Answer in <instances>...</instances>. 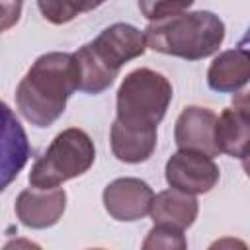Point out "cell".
<instances>
[{"mask_svg": "<svg viewBox=\"0 0 250 250\" xmlns=\"http://www.w3.org/2000/svg\"><path fill=\"white\" fill-rule=\"evenodd\" d=\"M78 90V70L72 53L41 55L16 90V104L20 113L35 127H49L55 123L72 92Z\"/></svg>", "mask_w": 250, "mask_h": 250, "instance_id": "obj_1", "label": "cell"}, {"mask_svg": "<svg viewBox=\"0 0 250 250\" xmlns=\"http://www.w3.org/2000/svg\"><path fill=\"white\" fill-rule=\"evenodd\" d=\"M143 35L152 51L199 61L219 51L225 39V23L213 12L186 10L166 20L150 21Z\"/></svg>", "mask_w": 250, "mask_h": 250, "instance_id": "obj_2", "label": "cell"}, {"mask_svg": "<svg viewBox=\"0 0 250 250\" xmlns=\"http://www.w3.org/2000/svg\"><path fill=\"white\" fill-rule=\"evenodd\" d=\"M94 158L96 150L90 135L76 127L64 129L31 166L29 184L35 189H53L62 182L88 172Z\"/></svg>", "mask_w": 250, "mask_h": 250, "instance_id": "obj_3", "label": "cell"}, {"mask_svg": "<svg viewBox=\"0 0 250 250\" xmlns=\"http://www.w3.org/2000/svg\"><path fill=\"white\" fill-rule=\"evenodd\" d=\"M172 100V84L160 72L137 68L117 90V121L156 127Z\"/></svg>", "mask_w": 250, "mask_h": 250, "instance_id": "obj_4", "label": "cell"}, {"mask_svg": "<svg viewBox=\"0 0 250 250\" xmlns=\"http://www.w3.org/2000/svg\"><path fill=\"white\" fill-rule=\"evenodd\" d=\"M166 182L172 189L188 195L207 193L219 182V168L201 152L178 150L166 162Z\"/></svg>", "mask_w": 250, "mask_h": 250, "instance_id": "obj_5", "label": "cell"}, {"mask_svg": "<svg viewBox=\"0 0 250 250\" xmlns=\"http://www.w3.org/2000/svg\"><path fill=\"white\" fill-rule=\"evenodd\" d=\"M29 141L8 104L0 100V193L18 178L29 158Z\"/></svg>", "mask_w": 250, "mask_h": 250, "instance_id": "obj_6", "label": "cell"}, {"mask_svg": "<svg viewBox=\"0 0 250 250\" xmlns=\"http://www.w3.org/2000/svg\"><path fill=\"white\" fill-rule=\"evenodd\" d=\"M154 193L139 178H117L104 189V207L115 221H139L148 215Z\"/></svg>", "mask_w": 250, "mask_h": 250, "instance_id": "obj_7", "label": "cell"}, {"mask_svg": "<svg viewBox=\"0 0 250 250\" xmlns=\"http://www.w3.org/2000/svg\"><path fill=\"white\" fill-rule=\"evenodd\" d=\"M215 121L217 115L207 107H186L176 119L174 127V141L180 150L201 152L209 158L221 154L215 143Z\"/></svg>", "mask_w": 250, "mask_h": 250, "instance_id": "obj_8", "label": "cell"}, {"mask_svg": "<svg viewBox=\"0 0 250 250\" xmlns=\"http://www.w3.org/2000/svg\"><path fill=\"white\" fill-rule=\"evenodd\" d=\"M90 47L109 68L117 72L125 62L141 57L146 51L143 31L131 23H113L105 27L90 43Z\"/></svg>", "mask_w": 250, "mask_h": 250, "instance_id": "obj_9", "label": "cell"}, {"mask_svg": "<svg viewBox=\"0 0 250 250\" xmlns=\"http://www.w3.org/2000/svg\"><path fill=\"white\" fill-rule=\"evenodd\" d=\"M250 141V105L246 92H240L232 100V107L223 109L215 121V143L219 152H227L244 160Z\"/></svg>", "mask_w": 250, "mask_h": 250, "instance_id": "obj_10", "label": "cell"}, {"mask_svg": "<svg viewBox=\"0 0 250 250\" xmlns=\"http://www.w3.org/2000/svg\"><path fill=\"white\" fill-rule=\"evenodd\" d=\"M66 207V193L61 188L53 189H23L16 199V215L29 229H47L59 223Z\"/></svg>", "mask_w": 250, "mask_h": 250, "instance_id": "obj_11", "label": "cell"}, {"mask_svg": "<svg viewBox=\"0 0 250 250\" xmlns=\"http://www.w3.org/2000/svg\"><path fill=\"white\" fill-rule=\"evenodd\" d=\"M111 150L121 162L137 164L145 162L156 146V127L131 125L123 121H113L111 125Z\"/></svg>", "mask_w": 250, "mask_h": 250, "instance_id": "obj_12", "label": "cell"}, {"mask_svg": "<svg viewBox=\"0 0 250 250\" xmlns=\"http://www.w3.org/2000/svg\"><path fill=\"white\" fill-rule=\"evenodd\" d=\"M250 78V59L244 47L223 51L207 70L209 88L215 92H238Z\"/></svg>", "mask_w": 250, "mask_h": 250, "instance_id": "obj_13", "label": "cell"}, {"mask_svg": "<svg viewBox=\"0 0 250 250\" xmlns=\"http://www.w3.org/2000/svg\"><path fill=\"white\" fill-rule=\"evenodd\" d=\"M197 211L199 205L193 195L182 193L178 189H164L152 199L148 213L154 225H166L184 230L193 225Z\"/></svg>", "mask_w": 250, "mask_h": 250, "instance_id": "obj_14", "label": "cell"}, {"mask_svg": "<svg viewBox=\"0 0 250 250\" xmlns=\"http://www.w3.org/2000/svg\"><path fill=\"white\" fill-rule=\"evenodd\" d=\"M72 57L78 70V90L86 94H102L117 78V70L109 68L90 47V43L72 53Z\"/></svg>", "mask_w": 250, "mask_h": 250, "instance_id": "obj_15", "label": "cell"}, {"mask_svg": "<svg viewBox=\"0 0 250 250\" xmlns=\"http://www.w3.org/2000/svg\"><path fill=\"white\" fill-rule=\"evenodd\" d=\"M141 250H188V240L180 229L154 225L148 230Z\"/></svg>", "mask_w": 250, "mask_h": 250, "instance_id": "obj_16", "label": "cell"}, {"mask_svg": "<svg viewBox=\"0 0 250 250\" xmlns=\"http://www.w3.org/2000/svg\"><path fill=\"white\" fill-rule=\"evenodd\" d=\"M43 18L51 23H66L74 20L78 14L96 8V4H80V2H37Z\"/></svg>", "mask_w": 250, "mask_h": 250, "instance_id": "obj_17", "label": "cell"}, {"mask_svg": "<svg viewBox=\"0 0 250 250\" xmlns=\"http://www.w3.org/2000/svg\"><path fill=\"white\" fill-rule=\"evenodd\" d=\"M189 6H191V0H188V2H139V10L150 21L166 20L174 14L186 12Z\"/></svg>", "mask_w": 250, "mask_h": 250, "instance_id": "obj_18", "label": "cell"}, {"mask_svg": "<svg viewBox=\"0 0 250 250\" xmlns=\"http://www.w3.org/2000/svg\"><path fill=\"white\" fill-rule=\"evenodd\" d=\"M21 12V2H0V31L18 23Z\"/></svg>", "mask_w": 250, "mask_h": 250, "instance_id": "obj_19", "label": "cell"}, {"mask_svg": "<svg viewBox=\"0 0 250 250\" xmlns=\"http://www.w3.org/2000/svg\"><path fill=\"white\" fill-rule=\"evenodd\" d=\"M207 250H248V246H246V242L240 240V238L225 236V238L215 240Z\"/></svg>", "mask_w": 250, "mask_h": 250, "instance_id": "obj_20", "label": "cell"}, {"mask_svg": "<svg viewBox=\"0 0 250 250\" xmlns=\"http://www.w3.org/2000/svg\"><path fill=\"white\" fill-rule=\"evenodd\" d=\"M2 250H43V248L27 238H14V240L6 242Z\"/></svg>", "mask_w": 250, "mask_h": 250, "instance_id": "obj_21", "label": "cell"}, {"mask_svg": "<svg viewBox=\"0 0 250 250\" xmlns=\"http://www.w3.org/2000/svg\"><path fill=\"white\" fill-rule=\"evenodd\" d=\"M90 250H104V248H90Z\"/></svg>", "mask_w": 250, "mask_h": 250, "instance_id": "obj_22", "label": "cell"}]
</instances>
